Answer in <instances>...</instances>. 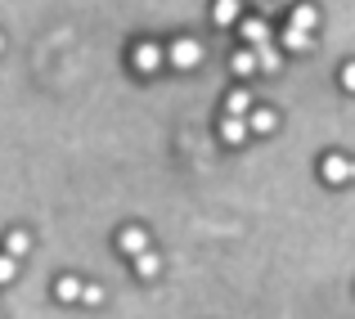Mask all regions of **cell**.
I'll return each instance as SVG.
<instances>
[{
	"mask_svg": "<svg viewBox=\"0 0 355 319\" xmlns=\"http://www.w3.org/2000/svg\"><path fill=\"white\" fill-rule=\"evenodd\" d=\"M166 63H171V68H180V72L198 68V63H202V45L193 41V36H180V41L166 45Z\"/></svg>",
	"mask_w": 355,
	"mask_h": 319,
	"instance_id": "cell-1",
	"label": "cell"
},
{
	"mask_svg": "<svg viewBox=\"0 0 355 319\" xmlns=\"http://www.w3.org/2000/svg\"><path fill=\"white\" fill-rule=\"evenodd\" d=\"M130 63H135L139 77H153V72L166 63V50H162V45H153V41H139L135 50H130Z\"/></svg>",
	"mask_w": 355,
	"mask_h": 319,
	"instance_id": "cell-2",
	"label": "cell"
},
{
	"mask_svg": "<svg viewBox=\"0 0 355 319\" xmlns=\"http://www.w3.org/2000/svg\"><path fill=\"white\" fill-rule=\"evenodd\" d=\"M355 175V162L351 157H342V153H324L320 157V180L324 184H347Z\"/></svg>",
	"mask_w": 355,
	"mask_h": 319,
	"instance_id": "cell-3",
	"label": "cell"
},
{
	"mask_svg": "<svg viewBox=\"0 0 355 319\" xmlns=\"http://www.w3.org/2000/svg\"><path fill=\"white\" fill-rule=\"evenodd\" d=\"M117 252H126L130 261L144 257V252H153V248H148V230H139V225H126V230L117 234Z\"/></svg>",
	"mask_w": 355,
	"mask_h": 319,
	"instance_id": "cell-4",
	"label": "cell"
},
{
	"mask_svg": "<svg viewBox=\"0 0 355 319\" xmlns=\"http://www.w3.org/2000/svg\"><path fill=\"white\" fill-rule=\"evenodd\" d=\"M239 36L248 41V50H261V45H270V23H266V18H243Z\"/></svg>",
	"mask_w": 355,
	"mask_h": 319,
	"instance_id": "cell-5",
	"label": "cell"
},
{
	"mask_svg": "<svg viewBox=\"0 0 355 319\" xmlns=\"http://www.w3.org/2000/svg\"><path fill=\"white\" fill-rule=\"evenodd\" d=\"M54 297H59L63 306L81 302V297H86V279H77V275H59V279H54Z\"/></svg>",
	"mask_w": 355,
	"mask_h": 319,
	"instance_id": "cell-6",
	"label": "cell"
},
{
	"mask_svg": "<svg viewBox=\"0 0 355 319\" xmlns=\"http://www.w3.org/2000/svg\"><path fill=\"white\" fill-rule=\"evenodd\" d=\"M248 135H252V126H248V117H220V139H225L230 148H239V144H248Z\"/></svg>",
	"mask_w": 355,
	"mask_h": 319,
	"instance_id": "cell-7",
	"label": "cell"
},
{
	"mask_svg": "<svg viewBox=\"0 0 355 319\" xmlns=\"http://www.w3.org/2000/svg\"><path fill=\"white\" fill-rule=\"evenodd\" d=\"M252 104H257V99H252L243 86H234V90L225 95V117H252V112H257Z\"/></svg>",
	"mask_w": 355,
	"mask_h": 319,
	"instance_id": "cell-8",
	"label": "cell"
},
{
	"mask_svg": "<svg viewBox=\"0 0 355 319\" xmlns=\"http://www.w3.org/2000/svg\"><path fill=\"white\" fill-rule=\"evenodd\" d=\"M211 23H216V27H234V23H243L239 0H211Z\"/></svg>",
	"mask_w": 355,
	"mask_h": 319,
	"instance_id": "cell-9",
	"label": "cell"
},
{
	"mask_svg": "<svg viewBox=\"0 0 355 319\" xmlns=\"http://www.w3.org/2000/svg\"><path fill=\"white\" fill-rule=\"evenodd\" d=\"M288 27H302V32H315V27H320V9L315 5H293V14H288Z\"/></svg>",
	"mask_w": 355,
	"mask_h": 319,
	"instance_id": "cell-10",
	"label": "cell"
},
{
	"mask_svg": "<svg viewBox=\"0 0 355 319\" xmlns=\"http://www.w3.org/2000/svg\"><path fill=\"white\" fill-rule=\"evenodd\" d=\"M284 50H288V54H306V50H315V32L288 27V32H284Z\"/></svg>",
	"mask_w": 355,
	"mask_h": 319,
	"instance_id": "cell-11",
	"label": "cell"
},
{
	"mask_svg": "<svg viewBox=\"0 0 355 319\" xmlns=\"http://www.w3.org/2000/svg\"><path fill=\"white\" fill-rule=\"evenodd\" d=\"M248 126H252V135H270V130L279 126V112H275V108H257V112L248 117Z\"/></svg>",
	"mask_w": 355,
	"mask_h": 319,
	"instance_id": "cell-12",
	"label": "cell"
},
{
	"mask_svg": "<svg viewBox=\"0 0 355 319\" xmlns=\"http://www.w3.org/2000/svg\"><path fill=\"white\" fill-rule=\"evenodd\" d=\"M5 252H9L14 261H23L27 252H32V239H27V230H9V234H5Z\"/></svg>",
	"mask_w": 355,
	"mask_h": 319,
	"instance_id": "cell-13",
	"label": "cell"
},
{
	"mask_svg": "<svg viewBox=\"0 0 355 319\" xmlns=\"http://www.w3.org/2000/svg\"><path fill=\"white\" fill-rule=\"evenodd\" d=\"M230 68L239 72V77H252V72L261 68V59H257V50H248V45H243V50L234 54V59H230Z\"/></svg>",
	"mask_w": 355,
	"mask_h": 319,
	"instance_id": "cell-14",
	"label": "cell"
},
{
	"mask_svg": "<svg viewBox=\"0 0 355 319\" xmlns=\"http://www.w3.org/2000/svg\"><path fill=\"white\" fill-rule=\"evenodd\" d=\"M257 59H261V72H270V77H275V72L284 68V50H275V45H261Z\"/></svg>",
	"mask_w": 355,
	"mask_h": 319,
	"instance_id": "cell-15",
	"label": "cell"
},
{
	"mask_svg": "<svg viewBox=\"0 0 355 319\" xmlns=\"http://www.w3.org/2000/svg\"><path fill=\"white\" fill-rule=\"evenodd\" d=\"M157 270H162V257H157V252L135 257V275H139V279H157Z\"/></svg>",
	"mask_w": 355,
	"mask_h": 319,
	"instance_id": "cell-16",
	"label": "cell"
},
{
	"mask_svg": "<svg viewBox=\"0 0 355 319\" xmlns=\"http://www.w3.org/2000/svg\"><path fill=\"white\" fill-rule=\"evenodd\" d=\"M14 275H18V261L9 257V252H0V288L14 284Z\"/></svg>",
	"mask_w": 355,
	"mask_h": 319,
	"instance_id": "cell-17",
	"label": "cell"
},
{
	"mask_svg": "<svg viewBox=\"0 0 355 319\" xmlns=\"http://www.w3.org/2000/svg\"><path fill=\"white\" fill-rule=\"evenodd\" d=\"M81 302H86V306H99V302H104V288H99V284H86V297H81Z\"/></svg>",
	"mask_w": 355,
	"mask_h": 319,
	"instance_id": "cell-18",
	"label": "cell"
},
{
	"mask_svg": "<svg viewBox=\"0 0 355 319\" xmlns=\"http://www.w3.org/2000/svg\"><path fill=\"white\" fill-rule=\"evenodd\" d=\"M342 90H355V59L342 63Z\"/></svg>",
	"mask_w": 355,
	"mask_h": 319,
	"instance_id": "cell-19",
	"label": "cell"
},
{
	"mask_svg": "<svg viewBox=\"0 0 355 319\" xmlns=\"http://www.w3.org/2000/svg\"><path fill=\"white\" fill-rule=\"evenodd\" d=\"M0 50H5V32H0Z\"/></svg>",
	"mask_w": 355,
	"mask_h": 319,
	"instance_id": "cell-20",
	"label": "cell"
},
{
	"mask_svg": "<svg viewBox=\"0 0 355 319\" xmlns=\"http://www.w3.org/2000/svg\"><path fill=\"white\" fill-rule=\"evenodd\" d=\"M288 5H302V0H288Z\"/></svg>",
	"mask_w": 355,
	"mask_h": 319,
	"instance_id": "cell-21",
	"label": "cell"
}]
</instances>
